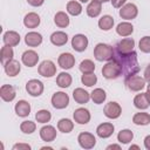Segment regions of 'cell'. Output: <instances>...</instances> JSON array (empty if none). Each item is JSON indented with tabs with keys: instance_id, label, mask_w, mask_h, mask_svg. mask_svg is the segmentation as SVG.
Listing matches in <instances>:
<instances>
[{
	"instance_id": "45",
	"label": "cell",
	"mask_w": 150,
	"mask_h": 150,
	"mask_svg": "<svg viewBox=\"0 0 150 150\" xmlns=\"http://www.w3.org/2000/svg\"><path fill=\"white\" fill-rule=\"evenodd\" d=\"M27 2L30 5V6H34V7H38V6H41L45 0H27Z\"/></svg>"
},
{
	"instance_id": "49",
	"label": "cell",
	"mask_w": 150,
	"mask_h": 150,
	"mask_svg": "<svg viewBox=\"0 0 150 150\" xmlns=\"http://www.w3.org/2000/svg\"><path fill=\"white\" fill-rule=\"evenodd\" d=\"M145 96H146V100H148V102L150 103V89H148V91L145 93Z\"/></svg>"
},
{
	"instance_id": "2",
	"label": "cell",
	"mask_w": 150,
	"mask_h": 150,
	"mask_svg": "<svg viewBox=\"0 0 150 150\" xmlns=\"http://www.w3.org/2000/svg\"><path fill=\"white\" fill-rule=\"evenodd\" d=\"M114 48L105 43H97L94 49V56L97 61H110L112 60Z\"/></svg>"
},
{
	"instance_id": "15",
	"label": "cell",
	"mask_w": 150,
	"mask_h": 150,
	"mask_svg": "<svg viewBox=\"0 0 150 150\" xmlns=\"http://www.w3.org/2000/svg\"><path fill=\"white\" fill-rule=\"evenodd\" d=\"M40 137L45 142H52L56 137V130L52 125H45L40 129Z\"/></svg>"
},
{
	"instance_id": "6",
	"label": "cell",
	"mask_w": 150,
	"mask_h": 150,
	"mask_svg": "<svg viewBox=\"0 0 150 150\" xmlns=\"http://www.w3.org/2000/svg\"><path fill=\"white\" fill-rule=\"evenodd\" d=\"M68 103H69V96L66 93L56 91L52 96V104L56 109H63L68 105Z\"/></svg>"
},
{
	"instance_id": "35",
	"label": "cell",
	"mask_w": 150,
	"mask_h": 150,
	"mask_svg": "<svg viewBox=\"0 0 150 150\" xmlns=\"http://www.w3.org/2000/svg\"><path fill=\"white\" fill-rule=\"evenodd\" d=\"M57 128H59V130H60L61 132L68 134V132H70V131L73 130L74 124H73V122H71L70 120H68V118H62V120L59 121Z\"/></svg>"
},
{
	"instance_id": "39",
	"label": "cell",
	"mask_w": 150,
	"mask_h": 150,
	"mask_svg": "<svg viewBox=\"0 0 150 150\" xmlns=\"http://www.w3.org/2000/svg\"><path fill=\"white\" fill-rule=\"evenodd\" d=\"M80 70L83 73V74H89V73H93L95 70V64L91 60H83L81 63H80Z\"/></svg>"
},
{
	"instance_id": "46",
	"label": "cell",
	"mask_w": 150,
	"mask_h": 150,
	"mask_svg": "<svg viewBox=\"0 0 150 150\" xmlns=\"http://www.w3.org/2000/svg\"><path fill=\"white\" fill-rule=\"evenodd\" d=\"M144 80L145 81H150V64H148V67L144 70Z\"/></svg>"
},
{
	"instance_id": "40",
	"label": "cell",
	"mask_w": 150,
	"mask_h": 150,
	"mask_svg": "<svg viewBox=\"0 0 150 150\" xmlns=\"http://www.w3.org/2000/svg\"><path fill=\"white\" fill-rule=\"evenodd\" d=\"M81 81H82V83H83L84 86H87V87H91V86H94V84L96 83L97 77H96V75H95L94 73L83 74L82 77H81Z\"/></svg>"
},
{
	"instance_id": "14",
	"label": "cell",
	"mask_w": 150,
	"mask_h": 150,
	"mask_svg": "<svg viewBox=\"0 0 150 150\" xmlns=\"http://www.w3.org/2000/svg\"><path fill=\"white\" fill-rule=\"evenodd\" d=\"M0 96L5 102H11L15 98V89L11 84H4L0 88Z\"/></svg>"
},
{
	"instance_id": "7",
	"label": "cell",
	"mask_w": 150,
	"mask_h": 150,
	"mask_svg": "<svg viewBox=\"0 0 150 150\" xmlns=\"http://www.w3.org/2000/svg\"><path fill=\"white\" fill-rule=\"evenodd\" d=\"M77 141H79V144L81 145V148H83V149H91L96 144V138L90 132H81L77 137Z\"/></svg>"
},
{
	"instance_id": "3",
	"label": "cell",
	"mask_w": 150,
	"mask_h": 150,
	"mask_svg": "<svg viewBox=\"0 0 150 150\" xmlns=\"http://www.w3.org/2000/svg\"><path fill=\"white\" fill-rule=\"evenodd\" d=\"M102 75H103L105 79H116V77H118L120 75H122V73H121L120 66H118L114 60H110V61L102 68Z\"/></svg>"
},
{
	"instance_id": "27",
	"label": "cell",
	"mask_w": 150,
	"mask_h": 150,
	"mask_svg": "<svg viewBox=\"0 0 150 150\" xmlns=\"http://www.w3.org/2000/svg\"><path fill=\"white\" fill-rule=\"evenodd\" d=\"M13 56H14V52H13L12 47L5 45V46L1 48V52H0V60H1V63H2V64H6L8 61L13 60Z\"/></svg>"
},
{
	"instance_id": "44",
	"label": "cell",
	"mask_w": 150,
	"mask_h": 150,
	"mask_svg": "<svg viewBox=\"0 0 150 150\" xmlns=\"http://www.w3.org/2000/svg\"><path fill=\"white\" fill-rule=\"evenodd\" d=\"M125 1L127 0H111V4L115 8H120V7H122V5L125 4Z\"/></svg>"
},
{
	"instance_id": "18",
	"label": "cell",
	"mask_w": 150,
	"mask_h": 150,
	"mask_svg": "<svg viewBox=\"0 0 150 150\" xmlns=\"http://www.w3.org/2000/svg\"><path fill=\"white\" fill-rule=\"evenodd\" d=\"M15 112H16V115L18 116H20V117H26V116H28L29 115V112H30V104L27 102V101H25V100H21V101H19L16 104H15Z\"/></svg>"
},
{
	"instance_id": "25",
	"label": "cell",
	"mask_w": 150,
	"mask_h": 150,
	"mask_svg": "<svg viewBox=\"0 0 150 150\" xmlns=\"http://www.w3.org/2000/svg\"><path fill=\"white\" fill-rule=\"evenodd\" d=\"M23 23L27 28H35L40 25V16L36 13H28L25 19H23Z\"/></svg>"
},
{
	"instance_id": "4",
	"label": "cell",
	"mask_w": 150,
	"mask_h": 150,
	"mask_svg": "<svg viewBox=\"0 0 150 150\" xmlns=\"http://www.w3.org/2000/svg\"><path fill=\"white\" fill-rule=\"evenodd\" d=\"M127 88L131 91H139L144 88L145 86V80L142 79L141 76L138 75H131L129 77H125V81H124Z\"/></svg>"
},
{
	"instance_id": "32",
	"label": "cell",
	"mask_w": 150,
	"mask_h": 150,
	"mask_svg": "<svg viewBox=\"0 0 150 150\" xmlns=\"http://www.w3.org/2000/svg\"><path fill=\"white\" fill-rule=\"evenodd\" d=\"M132 122L137 125H146L150 123V115L146 112H137L134 115Z\"/></svg>"
},
{
	"instance_id": "24",
	"label": "cell",
	"mask_w": 150,
	"mask_h": 150,
	"mask_svg": "<svg viewBox=\"0 0 150 150\" xmlns=\"http://www.w3.org/2000/svg\"><path fill=\"white\" fill-rule=\"evenodd\" d=\"M68 41V35L64 32H54L50 35V42L55 46H63Z\"/></svg>"
},
{
	"instance_id": "38",
	"label": "cell",
	"mask_w": 150,
	"mask_h": 150,
	"mask_svg": "<svg viewBox=\"0 0 150 150\" xmlns=\"http://www.w3.org/2000/svg\"><path fill=\"white\" fill-rule=\"evenodd\" d=\"M67 11H68V13L69 14H71V15H79V14H81V12H82V6L77 2V1H69L68 4H67Z\"/></svg>"
},
{
	"instance_id": "28",
	"label": "cell",
	"mask_w": 150,
	"mask_h": 150,
	"mask_svg": "<svg viewBox=\"0 0 150 150\" xmlns=\"http://www.w3.org/2000/svg\"><path fill=\"white\" fill-rule=\"evenodd\" d=\"M54 22L60 28H64L69 25V18L64 12H57L54 16Z\"/></svg>"
},
{
	"instance_id": "16",
	"label": "cell",
	"mask_w": 150,
	"mask_h": 150,
	"mask_svg": "<svg viewBox=\"0 0 150 150\" xmlns=\"http://www.w3.org/2000/svg\"><path fill=\"white\" fill-rule=\"evenodd\" d=\"M74 120L79 124H87L90 121V112L84 108H79L74 111Z\"/></svg>"
},
{
	"instance_id": "42",
	"label": "cell",
	"mask_w": 150,
	"mask_h": 150,
	"mask_svg": "<svg viewBox=\"0 0 150 150\" xmlns=\"http://www.w3.org/2000/svg\"><path fill=\"white\" fill-rule=\"evenodd\" d=\"M138 48L143 53H150V36H144L139 40Z\"/></svg>"
},
{
	"instance_id": "30",
	"label": "cell",
	"mask_w": 150,
	"mask_h": 150,
	"mask_svg": "<svg viewBox=\"0 0 150 150\" xmlns=\"http://www.w3.org/2000/svg\"><path fill=\"white\" fill-rule=\"evenodd\" d=\"M56 83L61 88H67L71 84V76L68 73H60L56 77Z\"/></svg>"
},
{
	"instance_id": "1",
	"label": "cell",
	"mask_w": 150,
	"mask_h": 150,
	"mask_svg": "<svg viewBox=\"0 0 150 150\" xmlns=\"http://www.w3.org/2000/svg\"><path fill=\"white\" fill-rule=\"evenodd\" d=\"M112 60L120 66L122 75L124 77H129L131 75H135L139 71V66L137 61V53L131 50L129 53H122L114 48Z\"/></svg>"
},
{
	"instance_id": "19",
	"label": "cell",
	"mask_w": 150,
	"mask_h": 150,
	"mask_svg": "<svg viewBox=\"0 0 150 150\" xmlns=\"http://www.w3.org/2000/svg\"><path fill=\"white\" fill-rule=\"evenodd\" d=\"M96 132L101 138H108L114 132V125L112 123H102L97 127Z\"/></svg>"
},
{
	"instance_id": "31",
	"label": "cell",
	"mask_w": 150,
	"mask_h": 150,
	"mask_svg": "<svg viewBox=\"0 0 150 150\" xmlns=\"http://www.w3.org/2000/svg\"><path fill=\"white\" fill-rule=\"evenodd\" d=\"M90 96H91L93 102L96 103V104H101V103H103L104 100H105V97H107L105 91H104L103 89H101V88H96V89H94V90L91 91Z\"/></svg>"
},
{
	"instance_id": "11",
	"label": "cell",
	"mask_w": 150,
	"mask_h": 150,
	"mask_svg": "<svg viewBox=\"0 0 150 150\" xmlns=\"http://www.w3.org/2000/svg\"><path fill=\"white\" fill-rule=\"evenodd\" d=\"M87 46H88V39L83 34H76L71 39V47L76 52H83V50H86Z\"/></svg>"
},
{
	"instance_id": "12",
	"label": "cell",
	"mask_w": 150,
	"mask_h": 150,
	"mask_svg": "<svg viewBox=\"0 0 150 150\" xmlns=\"http://www.w3.org/2000/svg\"><path fill=\"white\" fill-rule=\"evenodd\" d=\"M22 63L27 67H34L39 61V55L34 50H26L21 56Z\"/></svg>"
},
{
	"instance_id": "47",
	"label": "cell",
	"mask_w": 150,
	"mask_h": 150,
	"mask_svg": "<svg viewBox=\"0 0 150 150\" xmlns=\"http://www.w3.org/2000/svg\"><path fill=\"white\" fill-rule=\"evenodd\" d=\"M144 146H145V149L150 150V135H148V136L144 138Z\"/></svg>"
},
{
	"instance_id": "50",
	"label": "cell",
	"mask_w": 150,
	"mask_h": 150,
	"mask_svg": "<svg viewBox=\"0 0 150 150\" xmlns=\"http://www.w3.org/2000/svg\"><path fill=\"white\" fill-rule=\"evenodd\" d=\"M129 149H130V150H131V149H139V146H138V145H131Z\"/></svg>"
},
{
	"instance_id": "29",
	"label": "cell",
	"mask_w": 150,
	"mask_h": 150,
	"mask_svg": "<svg viewBox=\"0 0 150 150\" xmlns=\"http://www.w3.org/2000/svg\"><path fill=\"white\" fill-rule=\"evenodd\" d=\"M116 32L121 36H129L134 32V27L129 22H121V23H118V26L116 28Z\"/></svg>"
},
{
	"instance_id": "22",
	"label": "cell",
	"mask_w": 150,
	"mask_h": 150,
	"mask_svg": "<svg viewBox=\"0 0 150 150\" xmlns=\"http://www.w3.org/2000/svg\"><path fill=\"white\" fill-rule=\"evenodd\" d=\"M134 47H135V41H134V39H123V40H121L116 46H115V48L117 49V50H120V52H122V53H129V52H131L132 49H134Z\"/></svg>"
},
{
	"instance_id": "23",
	"label": "cell",
	"mask_w": 150,
	"mask_h": 150,
	"mask_svg": "<svg viewBox=\"0 0 150 150\" xmlns=\"http://www.w3.org/2000/svg\"><path fill=\"white\" fill-rule=\"evenodd\" d=\"M73 97L74 100L79 103V104H84L89 101V93L82 88H76L74 91H73Z\"/></svg>"
},
{
	"instance_id": "10",
	"label": "cell",
	"mask_w": 150,
	"mask_h": 150,
	"mask_svg": "<svg viewBox=\"0 0 150 150\" xmlns=\"http://www.w3.org/2000/svg\"><path fill=\"white\" fill-rule=\"evenodd\" d=\"M103 112H104V115L108 118H117V117H120V115L122 112V109H121V107H120L118 103H116V102H109V103H107L104 105Z\"/></svg>"
},
{
	"instance_id": "8",
	"label": "cell",
	"mask_w": 150,
	"mask_h": 150,
	"mask_svg": "<svg viewBox=\"0 0 150 150\" xmlns=\"http://www.w3.org/2000/svg\"><path fill=\"white\" fill-rule=\"evenodd\" d=\"M26 90L32 96H40L43 91V83L39 80H29L26 83Z\"/></svg>"
},
{
	"instance_id": "43",
	"label": "cell",
	"mask_w": 150,
	"mask_h": 150,
	"mask_svg": "<svg viewBox=\"0 0 150 150\" xmlns=\"http://www.w3.org/2000/svg\"><path fill=\"white\" fill-rule=\"evenodd\" d=\"M29 150L30 145L29 144H23V143H18L15 145H13V150Z\"/></svg>"
},
{
	"instance_id": "34",
	"label": "cell",
	"mask_w": 150,
	"mask_h": 150,
	"mask_svg": "<svg viewBox=\"0 0 150 150\" xmlns=\"http://www.w3.org/2000/svg\"><path fill=\"white\" fill-rule=\"evenodd\" d=\"M134 104H135V107L138 108V109H146L150 103H149L148 100H146L145 93H144V94H138V95H136L135 98H134Z\"/></svg>"
},
{
	"instance_id": "9",
	"label": "cell",
	"mask_w": 150,
	"mask_h": 150,
	"mask_svg": "<svg viewBox=\"0 0 150 150\" xmlns=\"http://www.w3.org/2000/svg\"><path fill=\"white\" fill-rule=\"evenodd\" d=\"M138 9L134 4H127L120 9V16L125 20H132L137 16Z\"/></svg>"
},
{
	"instance_id": "51",
	"label": "cell",
	"mask_w": 150,
	"mask_h": 150,
	"mask_svg": "<svg viewBox=\"0 0 150 150\" xmlns=\"http://www.w3.org/2000/svg\"><path fill=\"white\" fill-rule=\"evenodd\" d=\"M97 1H100V2H107V1H109V0H97Z\"/></svg>"
},
{
	"instance_id": "48",
	"label": "cell",
	"mask_w": 150,
	"mask_h": 150,
	"mask_svg": "<svg viewBox=\"0 0 150 150\" xmlns=\"http://www.w3.org/2000/svg\"><path fill=\"white\" fill-rule=\"evenodd\" d=\"M107 149H108V150H110V149H117V150H120V149H121V146H120V145H117V144H111V145H108V146H107Z\"/></svg>"
},
{
	"instance_id": "5",
	"label": "cell",
	"mask_w": 150,
	"mask_h": 150,
	"mask_svg": "<svg viewBox=\"0 0 150 150\" xmlns=\"http://www.w3.org/2000/svg\"><path fill=\"white\" fill-rule=\"evenodd\" d=\"M39 74L43 77H52L56 74V67L50 60H45L39 66Z\"/></svg>"
},
{
	"instance_id": "53",
	"label": "cell",
	"mask_w": 150,
	"mask_h": 150,
	"mask_svg": "<svg viewBox=\"0 0 150 150\" xmlns=\"http://www.w3.org/2000/svg\"><path fill=\"white\" fill-rule=\"evenodd\" d=\"M148 89H150V81H149V84H148Z\"/></svg>"
},
{
	"instance_id": "21",
	"label": "cell",
	"mask_w": 150,
	"mask_h": 150,
	"mask_svg": "<svg viewBox=\"0 0 150 150\" xmlns=\"http://www.w3.org/2000/svg\"><path fill=\"white\" fill-rule=\"evenodd\" d=\"M4 67H5V71L8 76H16L20 73V69H21L20 63L16 60L8 61L6 64H4Z\"/></svg>"
},
{
	"instance_id": "41",
	"label": "cell",
	"mask_w": 150,
	"mask_h": 150,
	"mask_svg": "<svg viewBox=\"0 0 150 150\" xmlns=\"http://www.w3.org/2000/svg\"><path fill=\"white\" fill-rule=\"evenodd\" d=\"M35 128H36V125L32 121H23L20 125V129L23 134H32L35 131Z\"/></svg>"
},
{
	"instance_id": "20",
	"label": "cell",
	"mask_w": 150,
	"mask_h": 150,
	"mask_svg": "<svg viewBox=\"0 0 150 150\" xmlns=\"http://www.w3.org/2000/svg\"><path fill=\"white\" fill-rule=\"evenodd\" d=\"M20 42V35L14 30H8L4 34V43L7 46H16Z\"/></svg>"
},
{
	"instance_id": "36",
	"label": "cell",
	"mask_w": 150,
	"mask_h": 150,
	"mask_svg": "<svg viewBox=\"0 0 150 150\" xmlns=\"http://www.w3.org/2000/svg\"><path fill=\"white\" fill-rule=\"evenodd\" d=\"M132 138H134V134H132V131L129 130V129L121 130V131L118 132V135H117L118 142H121V143H123V144H128L130 141H132Z\"/></svg>"
},
{
	"instance_id": "17",
	"label": "cell",
	"mask_w": 150,
	"mask_h": 150,
	"mask_svg": "<svg viewBox=\"0 0 150 150\" xmlns=\"http://www.w3.org/2000/svg\"><path fill=\"white\" fill-rule=\"evenodd\" d=\"M25 42L29 47H38L42 42V36L36 32H29L25 36Z\"/></svg>"
},
{
	"instance_id": "52",
	"label": "cell",
	"mask_w": 150,
	"mask_h": 150,
	"mask_svg": "<svg viewBox=\"0 0 150 150\" xmlns=\"http://www.w3.org/2000/svg\"><path fill=\"white\" fill-rule=\"evenodd\" d=\"M80 1H81V2H87L88 0H80Z\"/></svg>"
},
{
	"instance_id": "26",
	"label": "cell",
	"mask_w": 150,
	"mask_h": 150,
	"mask_svg": "<svg viewBox=\"0 0 150 150\" xmlns=\"http://www.w3.org/2000/svg\"><path fill=\"white\" fill-rule=\"evenodd\" d=\"M102 2L97 1V0H91V2L88 5L87 7V14L90 16V18H95L97 16L101 11H102Z\"/></svg>"
},
{
	"instance_id": "37",
	"label": "cell",
	"mask_w": 150,
	"mask_h": 150,
	"mask_svg": "<svg viewBox=\"0 0 150 150\" xmlns=\"http://www.w3.org/2000/svg\"><path fill=\"white\" fill-rule=\"evenodd\" d=\"M52 118V115H50V111L46 110V109H42V110H39L36 111L35 114V120L39 122V123H47L49 122Z\"/></svg>"
},
{
	"instance_id": "33",
	"label": "cell",
	"mask_w": 150,
	"mask_h": 150,
	"mask_svg": "<svg viewBox=\"0 0 150 150\" xmlns=\"http://www.w3.org/2000/svg\"><path fill=\"white\" fill-rule=\"evenodd\" d=\"M112 26H114V19L110 15H103L98 20V27L102 30H109L112 28Z\"/></svg>"
},
{
	"instance_id": "13",
	"label": "cell",
	"mask_w": 150,
	"mask_h": 150,
	"mask_svg": "<svg viewBox=\"0 0 150 150\" xmlns=\"http://www.w3.org/2000/svg\"><path fill=\"white\" fill-rule=\"evenodd\" d=\"M59 66L63 69H70L75 64V57L70 53H62L59 56Z\"/></svg>"
}]
</instances>
